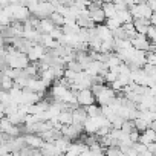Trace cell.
I'll use <instances>...</instances> for the list:
<instances>
[{
  "mask_svg": "<svg viewBox=\"0 0 156 156\" xmlns=\"http://www.w3.org/2000/svg\"><path fill=\"white\" fill-rule=\"evenodd\" d=\"M147 6H148L153 12L156 11V2H153V0H151V2H147Z\"/></svg>",
  "mask_w": 156,
  "mask_h": 156,
  "instance_id": "32",
  "label": "cell"
},
{
  "mask_svg": "<svg viewBox=\"0 0 156 156\" xmlns=\"http://www.w3.org/2000/svg\"><path fill=\"white\" fill-rule=\"evenodd\" d=\"M104 154L106 156H124V153L118 148V147H109L104 150Z\"/></svg>",
  "mask_w": 156,
  "mask_h": 156,
  "instance_id": "26",
  "label": "cell"
},
{
  "mask_svg": "<svg viewBox=\"0 0 156 156\" xmlns=\"http://www.w3.org/2000/svg\"><path fill=\"white\" fill-rule=\"evenodd\" d=\"M150 25L151 26H156V11L151 14V17H150Z\"/></svg>",
  "mask_w": 156,
  "mask_h": 156,
  "instance_id": "33",
  "label": "cell"
},
{
  "mask_svg": "<svg viewBox=\"0 0 156 156\" xmlns=\"http://www.w3.org/2000/svg\"><path fill=\"white\" fill-rule=\"evenodd\" d=\"M95 31H97V37H98L101 41H109V40L113 38V37H112V31H109V28H107L106 25H98V26L95 28Z\"/></svg>",
  "mask_w": 156,
  "mask_h": 156,
  "instance_id": "12",
  "label": "cell"
},
{
  "mask_svg": "<svg viewBox=\"0 0 156 156\" xmlns=\"http://www.w3.org/2000/svg\"><path fill=\"white\" fill-rule=\"evenodd\" d=\"M66 69H69V70H72V72H75V73H80V72H84V70H83V67H81V64L78 63L76 60H73V61L67 63V64H66Z\"/></svg>",
  "mask_w": 156,
  "mask_h": 156,
  "instance_id": "22",
  "label": "cell"
},
{
  "mask_svg": "<svg viewBox=\"0 0 156 156\" xmlns=\"http://www.w3.org/2000/svg\"><path fill=\"white\" fill-rule=\"evenodd\" d=\"M124 156H138V153H136V151H135L133 148H130V150H129L127 153H124Z\"/></svg>",
  "mask_w": 156,
  "mask_h": 156,
  "instance_id": "34",
  "label": "cell"
},
{
  "mask_svg": "<svg viewBox=\"0 0 156 156\" xmlns=\"http://www.w3.org/2000/svg\"><path fill=\"white\" fill-rule=\"evenodd\" d=\"M5 46H6V40H5L2 35H0V49H3Z\"/></svg>",
  "mask_w": 156,
  "mask_h": 156,
  "instance_id": "35",
  "label": "cell"
},
{
  "mask_svg": "<svg viewBox=\"0 0 156 156\" xmlns=\"http://www.w3.org/2000/svg\"><path fill=\"white\" fill-rule=\"evenodd\" d=\"M136 153H138V156L141 154V153H144V151H147V147L144 145V144H141V142H136V144H133V147H132Z\"/></svg>",
  "mask_w": 156,
  "mask_h": 156,
  "instance_id": "30",
  "label": "cell"
},
{
  "mask_svg": "<svg viewBox=\"0 0 156 156\" xmlns=\"http://www.w3.org/2000/svg\"><path fill=\"white\" fill-rule=\"evenodd\" d=\"M83 132H84V127L80 126V124H70V126H63V127H61L63 136H64L66 139H69L70 142L80 139V136L83 135Z\"/></svg>",
  "mask_w": 156,
  "mask_h": 156,
  "instance_id": "1",
  "label": "cell"
},
{
  "mask_svg": "<svg viewBox=\"0 0 156 156\" xmlns=\"http://www.w3.org/2000/svg\"><path fill=\"white\" fill-rule=\"evenodd\" d=\"M130 41H132V48L136 49V51H142V52H148L150 51V44L151 43L148 41V38L145 35H136Z\"/></svg>",
  "mask_w": 156,
  "mask_h": 156,
  "instance_id": "5",
  "label": "cell"
},
{
  "mask_svg": "<svg viewBox=\"0 0 156 156\" xmlns=\"http://www.w3.org/2000/svg\"><path fill=\"white\" fill-rule=\"evenodd\" d=\"M106 87H107L106 84H94L90 90H92V94H94V95H95V98H97L98 95H101V94L106 90Z\"/></svg>",
  "mask_w": 156,
  "mask_h": 156,
  "instance_id": "28",
  "label": "cell"
},
{
  "mask_svg": "<svg viewBox=\"0 0 156 156\" xmlns=\"http://www.w3.org/2000/svg\"><path fill=\"white\" fill-rule=\"evenodd\" d=\"M84 110H86V113H87L89 118H95V116H100V115H101V109H100L98 104L87 106V107H84Z\"/></svg>",
  "mask_w": 156,
  "mask_h": 156,
  "instance_id": "20",
  "label": "cell"
},
{
  "mask_svg": "<svg viewBox=\"0 0 156 156\" xmlns=\"http://www.w3.org/2000/svg\"><path fill=\"white\" fill-rule=\"evenodd\" d=\"M55 28H57V26H55L49 19H44V20H40V26H38V29H37V31H38L41 35H44V34H48V35H49Z\"/></svg>",
  "mask_w": 156,
  "mask_h": 156,
  "instance_id": "13",
  "label": "cell"
},
{
  "mask_svg": "<svg viewBox=\"0 0 156 156\" xmlns=\"http://www.w3.org/2000/svg\"><path fill=\"white\" fill-rule=\"evenodd\" d=\"M145 37L148 38V41H150L151 44H156V26H148Z\"/></svg>",
  "mask_w": 156,
  "mask_h": 156,
  "instance_id": "24",
  "label": "cell"
},
{
  "mask_svg": "<svg viewBox=\"0 0 156 156\" xmlns=\"http://www.w3.org/2000/svg\"><path fill=\"white\" fill-rule=\"evenodd\" d=\"M76 104L80 106V107H87V106L97 104V98H95V95L92 94L90 89L80 90V92L76 94Z\"/></svg>",
  "mask_w": 156,
  "mask_h": 156,
  "instance_id": "4",
  "label": "cell"
},
{
  "mask_svg": "<svg viewBox=\"0 0 156 156\" xmlns=\"http://www.w3.org/2000/svg\"><path fill=\"white\" fill-rule=\"evenodd\" d=\"M121 130H122L124 133L130 135V133H132V132L135 130V124H133V121H124V124H122Z\"/></svg>",
  "mask_w": 156,
  "mask_h": 156,
  "instance_id": "29",
  "label": "cell"
},
{
  "mask_svg": "<svg viewBox=\"0 0 156 156\" xmlns=\"http://www.w3.org/2000/svg\"><path fill=\"white\" fill-rule=\"evenodd\" d=\"M57 121L63 126H70L73 124V119H72V112H67V110H61L60 115L57 116Z\"/></svg>",
  "mask_w": 156,
  "mask_h": 156,
  "instance_id": "14",
  "label": "cell"
},
{
  "mask_svg": "<svg viewBox=\"0 0 156 156\" xmlns=\"http://www.w3.org/2000/svg\"><path fill=\"white\" fill-rule=\"evenodd\" d=\"M130 14H132V17H133V20H136V19H145V20H150V17H151V14H153V11L147 6V3H135L130 9Z\"/></svg>",
  "mask_w": 156,
  "mask_h": 156,
  "instance_id": "3",
  "label": "cell"
},
{
  "mask_svg": "<svg viewBox=\"0 0 156 156\" xmlns=\"http://www.w3.org/2000/svg\"><path fill=\"white\" fill-rule=\"evenodd\" d=\"M139 132H136V130H133L130 135H129V138H130V141L133 142V144H136V142H139Z\"/></svg>",
  "mask_w": 156,
  "mask_h": 156,
  "instance_id": "31",
  "label": "cell"
},
{
  "mask_svg": "<svg viewBox=\"0 0 156 156\" xmlns=\"http://www.w3.org/2000/svg\"><path fill=\"white\" fill-rule=\"evenodd\" d=\"M106 26L109 28V31H115V29L121 28L122 25H121V22H119L116 17H113V19H109V20H106Z\"/></svg>",
  "mask_w": 156,
  "mask_h": 156,
  "instance_id": "23",
  "label": "cell"
},
{
  "mask_svg": "<svg viewBox=\"0 0 156 156\" xmlns=\"http://www.w3.org/2000/svg\"><path fill=\"white\" fill-rule=\"evenodd\" d=\"M87 118H89V116H87V113H86L84 107H76V109L72 112L73 124H80V126H83V124L86 122V119H87Z\"/></svg>",
  "mask_w": 156,
  "mask_h": 156,
  "instance_id": "9",
  "label": "cell"
},
{
  "mask_svg": "<svg viewBox=\"0 0 156 156\" xmlns=\"http://www.w3.org/2000/svg\"><path fill=\"white\" fill-rule=\"evenodd\" d=\"M49 20H51L57 28H63V26H64V23H66L64 17H63L61 14H58V12H52V14H51V17H49Z\"/></svg>",
  "mask_w": 156,
  "mask_h": 156,
  "instance_id": "19",
  "label": "cell"
},
{
  "mask_svg": "<svg viewBox=\"0 0 156 156\" xmlns=\"http://www.w3.org/2000/svg\"><path fill=\"white\" fill-rule=\"evenodd\" d=\"M133 124H135V130L136 132H139V133H142V132H145L150 126L144 121V119H141V118H138V119H135L133 121Z\"/></svg>",
  "mask_w": 156,
  "mask_h": 156,
  "instance_id": "21",
  "label": "cell"
},
{
  "mask_svg": "<svg viewBox=\"0 0 156 156\" xmlns=\"http://www.w3.org/2000/svg\"><path fill=\"white\" fill-rule=\"evenodd\" d=\"M116 80H118V73L113 72V70H109L107 75L104 76V81H106V84H109V86H110L113 81H116Z\"/></svg>",
  "mask_w": 156,
  "mask_h": 156,
  "instance_id": "27",
  "label": "cell"
},
{
  "mask_svg": "<svg viewBox=\"0 0 156 156\" xmlns=\"http://www.w3.org/2000/svg\"><path fill=\"white\" fill-rule=\"evenodd\" d=\"M61 29H63L64 35H78L80 34V26L76 23H66Z\"/></svg>",
  "mask_w": 156,
  "mask_h": 156,
  "instance_id": "16",
  "label": "cell"
},
{
  "mask_svg": "<svg viewBox=\"0 0 156 156\" xmlns=\"http://www.w3.org/2000/svg\"><path fill=\"white\" fill-rule=\"evenodd\" d=\"M142 70H144V73L150 78V76H153V75H156V66L154 64H150V63H145L144 64V67H142Z\"/></svg>",
  "mask_w": 156,
  "mask_h": 156,
  "instance_id": "25",
  "label": "cell"
},
{
  "mask_svg": "<svg viewBox=\"0 0 156 156\" xmlns=\"http://www.w3.org/2000/svg\"><path fill=\"white\" fill-rule=\"evenodd\" d=\"M14 84H16V81H14V80H11L9 76H6V75L3 73V76H2V86H0V90H2V92H9V90H12V89H14Z\"/></svg>",
  "mask_w": 156,
  "mask_h": 156,
  "instance_id": "17",
  "label": "cell"
},
{
  "mask_svg": "<svg viewBox=\"0 0 156 156\" xmlns=\"http://www.w3.org/2000/svg\"><path fill=\"white\" fill-rule=\"evenodd\" d=\"M46 48L44 46H41V44H34L32 48H31V51L28 52V60H29V63L32 61V63H37V61H40L41 58H43V55L46 54Z\"/></svg>",
  "mask_w": 156,
  "mask_h": 156,
  "instance_id": "6",
  "label": "cell"
},
{
  "mask_svg": "<svg viewBox=\"0 0 156 156\" xmlns=\"http://www.w3.org/2000/svg\"><path fill=\"white\" fill-rule=\"evenodd\" d=\"M139 142L144 144L145 147L150 145V144H154L156 142V132H153L151 129H147L145 132H142L139 135Z\"/></svg>",
  "mask_w": 156,
  "mask_h": 156,
  "instance_id": "11",
  "label": "cell"
},
{
  "mask_svg": "<svg viewBox=\"0 0 156 156\" xmlns=\"http://www.w3.org/2000/svg\"><path fill=\"white\" fill-rule=\"evenodd\" d=\"M116 19L121 22V25H127V23H133V17L130 14V11H121V12H116Z\"/></svg>",
  "mask_w": 156,
  "mask_h": 156,
  "instance_id": "18",
  "label": "cell"
},
{
  "mask_svg": "<svg viewBox=\"0 0 156 156\" xmlns=\"http://www.w3.org/2000/svg\"><path fill=\"white\" fill-rule=\"evenodd\" d=\"M43 156H63V153L58 150V147L54 142H44L43 147L40 148Z\"/></svg>",
  "mask_w": 156,
  "mask_h": 156,
  "instance_id": "8",
  "label": "cell"
},
{
  "mask_svg": "<svg viewBox=\"0 0 156 156\" xmlns=\"http://www.w3.org/2000/svg\"><path fill=\"white\" fill-rule=\"evenodd\" d=\"M23 139H25V145L29 147V148L40 150L43 147V144H44V141L40 136H37V135H23Z\"/></svg>",
  "mask_w": 156,
  "mask_h": 156,
  "instance_id": "7",
  "label": "cell"
},
{
  "mask_svg": "<svg viewBox=\"0 0 156 156\" xmlns=\"http://www.w3.org/2000/svg\"><path fill=\"white\" fill-rule=\"evenodd\" d=\"M101 8H103V11H104L106 20L116 17V9H115V6H113V3H112V2H104Z\"/></svg>",
  "mask_w": 156,
  "mask_h": 156,
  "instance_id": "15",
  "label": "cell"
},
{
  "mask_svg": "<svg viewBox=\"0 0 156 156\" xmlns=\"http://www.w3.org/2000/svg\"><path fill=\"white\" fill-rule=\"evenodd\" d=\"M133 26H135V31L138 35H145L147 34V29L150 25V20H145V19H136L133 20Z\"/></svg>",
  "mask_w": 156,
  "mask_h": 156,
  "instance_id": "10",
  "label": "cell"
},
{
  "mask_svg": "<svg viewBox=\"0 0 156 156\" xmlns=\"http://www.w3.org/2000/svg\"><path fill=\"white\" fill-rule=\"evenodd\" d=\"M101 6H103V3H98V2H90V5L87 6V12L95 25H103L106 22V16H104V11Z\"/></svg>",
  "mask_w": 156,
  "mask_h": 156,
  "instance_id": "2",
  "label": "cell"
}]
</instances>
